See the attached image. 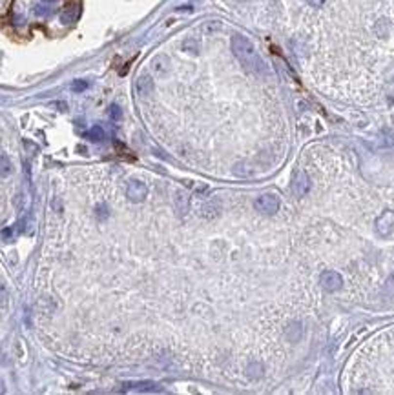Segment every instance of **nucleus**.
Masks as SVG:
<instances>
[{"label":"nucleus","mask_w":394,"mask_h":395,"mask_svg":"<svg viewBox=\"0 0 394 395\" xmlns=\"http://www.w3.org/2000/svg\"><path fill=\"white\" fill-rule=\"evenodd\" d=\"M376 33L380 37H385L389 33V26L385 24V20H380L378 24H376Z\"/></svg>","instance_id":"17"},{"label":"nucleus","mask_w":394,"mask_h":395,"mask_svg":"<svg viewBox=\"0 0 394 395\" xmlns=\"http://www.w3.org/2000/svg\"><path fill=\"white\" fill-rule=\"evenodd\" d=\"M135 88H137V93L141 95V97H148L150 93L153 91V80L150 75H141L137 78V84H135Z\"/></svg>","instance_id":"8"},{"label":"nucleus","mask_w":394,"mask_h":395,"mask_svg":"<svg viewBox=\"0 0 394 395\" xmlns=\"http://www.w3.org/2000/svg\"><path fill=\"white\" fill-rule=\"evenodd\" d=\"M126 392H159V386L152 381H143V382H126L124 384Z\"/></svg>","instance_id":"7"},{"label":"nucleus","mask_w":394,"mask_h":395,"mask_svg":"<svg viewBox=\"0 0 394 395\" xmlns=\"http://www.w3.org/2000/svg\"><path fill=\"white\" fill-rule=\"evenodd\" d=\"M183 49H185V51H192V53H197V51H199V44H197V40H192V38H188V40H185V44H183Z\"/></svg>","instance_id":"16"},{"label":"nucleus","mask_w":394,"mask_h":395,"mask_svg":"<svg viewBox=\"0 0 394 395\" xmlns=\"http://www.w3.org/2000/svg\"><path fill=\"white\" fill-rule=\"evenodd\" d=\"M292 186H294V191H296L297 197H305V195L309 193V189H311V182H309V175L305 173L303 169H299V171H296V175H294V182H292Z\"/></svg>","instance_id":"6"},{"label":"nucleus","mask_w":394,"mask_h":395,"mask_svg":"<svg viewBox=\"0 0 394 395\" xmlns=\"http://www.w3.org/2000/svg\"><path fill=\"white\" fill-rule=\"evenodd\" d=\"M11 171H13V164L9 157L0 153V177H7V175H11Z\"/></svg>","instance_id":"12"},{"label":"nucleus","mask_w":394,"mask_h":395,"mask_svg":"<svg viewBox=\"0 0 394 395\" xmlns=\"http://www.w3.org/2000/svg\"><path fill=\"white\" fill-rule=\"evenodd\" d=\"M256 209L263 215H274L277 209H279V199L276 195L272 193H265V195H259L256 199Z\"/></svg>","instance_id":"2"},{"label":"nucleus","mask_w":394,"mask_h":395,"mask_svg":"<svg viewBox=\"0 0 394 395\" xmlns=\"http://www.w3.org/2000/svg\"><path fill=\"white\" fill-rule=\"evenodd\" d=\"M9 299V293H7V288L2 282H0V306H4Z\"/></svg>","instance_id":"18"},{"label":"nucleus","mask_w":394,"mask_h":395,"mask_svg":"<svg viewBox=\"0 0 394 395\" xmlns=\"http://www.w3.org/2000/svg\"><path fill=\"white\" fill-rule=\"evenodd\" d=\"M148 195V186L141 180H130V184L126 188V197L131 202H143Z\"/></svg>","instance_id":"5"},{"label":"nucleus","mask_w":394,"mask_h":395,"mask_svg":"<svg viewBox=\"0 0 394 395\" xmlns=\"http://www.w3.org/2000/svg\"><path fill=\"white\" fill-rule=\"evenodd\" d=\"M35 13H37V15H48L49 9H48V7H44V6H37V7H35Z\"/></svg>","instance_id":"21"},{"label":"nucleus","mask_w":394,"mask_h":395,"mask_svg":"<svg viewBox=\"0 0 394 395\" xmlns=\"http://www.w3.org/2000/svg\"><path fill=\"white\" fill-rule=\"evenodd\" d=\"M230 46H232V51L234 55L237 56V60L254 75H265L267 73V66L263 62V58L259 56V53L256 51L254 44L243 35H234L232 40H230Z\"/></svg>","instance_id":"1"},{"label":"nucleus","mask_w":394,"mask_h":395,"mask_svg":"<svg viewBox=\"0 0 394 395\" xmlns=\"http://www.w3.org/2000/svg\"><path fill=\"white\" fill-rule=\"evenodd\" d=\"M44 2H55V0H44Z\"/></svg>","instance_id":"23"},{"label":"nucleus","mask_w":394,"mask_h":395,"mask_svg":"<svg viewBox=\"0 0 394 395\" xmlns=\"http://www.w3.org/2000/svg\"><path fill=\"white\" fill-rule=\"evenodd\" d=\"M301 335H303V326L299 324V322H292L287 328V339L290 340V342H297V340L301 339Z\"/></svg>","instance_id":"10"},{"label":"nucleus","mask_w":394,"mask_h":395,"mask_svg":"<svg viewBox=\"0 0 394 395\" xmlns=\"http://www.w3.org/2000/svg\"><path fill=\"white\" fill-rule=\"evenodd\" d=\"M111 118H113V120H119V118L123 117V113H121V108H119V106H111Z\"/></svg>","instance_id":"20"},{"label":"nucleus","mask_w":394,"mask_h":395,"mask_svg":"<svg viewBox=\"0 0 394 395\" xmlns=\"http://www.w3.org/2000/svg\"><path fill=\"white\" fill-rule=\"evenodd\" d=\"M86 139H90L91 142H103L106 139V132L101 126H93L90 132H86Z\"/></svg>","instance_id":"11"},{"label":"nucleus","mask_w":394,"mask_h":395,"mask_svg":"<svg viewBox=\"0 0 394 395\" xmlns=\"http://www.w3.org/2000/svg\"><path fill=\"white\" fill-rule=\"evenodd\" d=\"M376 231L381 237H389L394 231V211L387 209L376 219Z\"/></svg>","instance_id":"4"},{"label":"nucleus","mask_w":394,"mask_h":395,"mask_svg":"<svg viewBox=\"0 0 394 395\" xmlns=\"http://www.w3.org/2000/svg\"><path fill=\"white\" fill-rule=\"evenodd\" d=\"M309 4L314 7H321L323 4H325V0H309Z\"/></svg>","instance_id":"22"},{"label":"nucleus","mask_w":394,"mask_h":395,"mask_svg":"<svg viewBox=\"0 0 394 395\" xmlns=\"http://www.w3.org/2000/svg\"><path fill=\"white\" fill-rule=\"evenodd\" d=\"M152 70L157 73V75H165L166 71L170 70V62L165 55H157L152 60Z\"/></svg>","instance_id":"9"},{"label":"nucleus","mask_w":394,"mask_h":395,"mask_svg":"<svg viewBox=\"0 0 394 395\" xmlns=\"http://www.w3.org/2000/svg\"><path fill=\"white\" fill-rule=\"evenodd\" d=\"M79 17V7L77 6H71V7H68L66 11L62 13V17H61V20L64 22V24H69V22H73Z\"/></svg>","instance_id":"14"},{"label":"nucleus","mask_w":394,"mask_h":395,"mask_svg":"<svg viewBox=\"0 0 394 395\" xmlns=\"http://www.w3.org/2000/svg\"><path fill=\"white\" fill-rule=\"evenodd\" d=\"M319 282H321V286H323V290H325V291H329V293H334V291H338L339 288H341V284H343V279H341V275H339L338 271L327 270V271H323V273H321Z\"/></svg>","instance_id":"3"},{"label":"nucleus","mask_w":394,"mask_h":395,"mask_svg":"<svg viewBox=\"0 0 394 395\" xmlns=\"http://www.w3.org/2000/svg\"><path fill=\"white\" fill-rule=\"evenodd\" d=\"M217 213H219V204L215 201H210L203 206V213H201V215L207 217V219H214Z\"/></svg>","instance_id":"13"},{"label":"nucleus","mask_w":394,"mask_h":395,"mask_svg":"<svg viewBox=\"0 0 394 395\" xmlns=\"http://www.w3.org/2000/svg\"><path fill=\"white\" fill-rule=\"evenodd\" d=\"M175 204H177V209H179L181 213L185 215V211L188 209V201H187V197L183 193H177V197H175Z\"/></svg>","instance_id":"15"},{"label":"nucleus","mask_w":394,"mask_h":395,"mask_svg":"<svg viewBox=\"0 0 394 395\" xmlns=\"http://www.w3.org/2000/svg\"><path fill=\"white\" fill-rule=\"evenodd\" d=\"M86 88H88L86 80H73V84H71V90L73 91H84Z\"/></svg>","instance_id":"19"}]
</instances>
